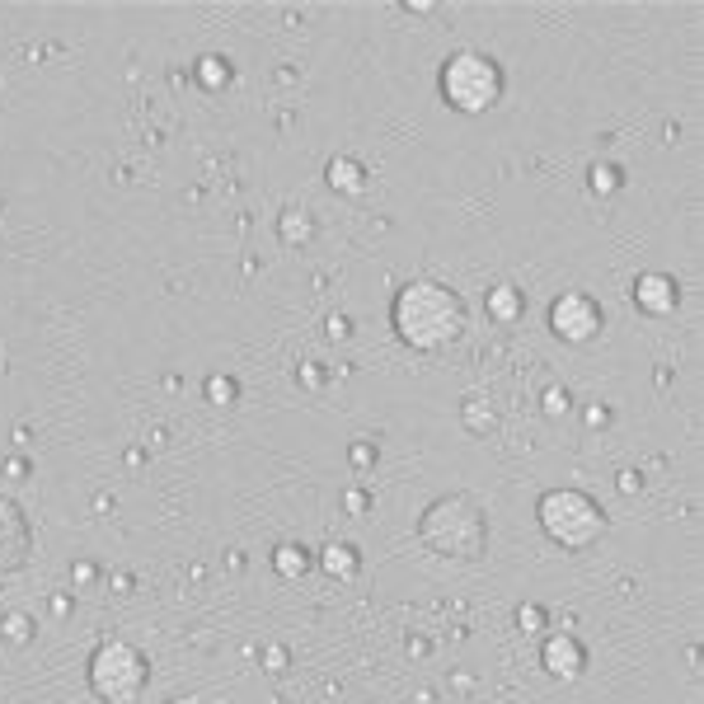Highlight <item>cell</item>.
<instances>
[{
  "label": "cell",
  "instance_id": "cell-7",
  "mask_svg": "<svg viewBox=\"0 0 704 704\" xmlns=\"http://www.w3.org/2000/svg\"><path fill=\"white\" fill-rule=\"evenodd\" d=\"M29 554H33L29 517H24V507L10 493H0V582L15 578L19 568L29 564Z\"/></svg>",
  "mask_w": 704,
  "mask_h": 704
},
{
  "label": "cell",
  "instance_id": "cell-3",
  "mask_svg": "<svg viewBox=\"0 0 704 704\" xmlns=\"http://www.w3.org/2000/svg\"><path fill=\"white\" fill-rule=\"evenodd\" d=\"M536 521L540 531L568 554L592 550L606 536V512H601L597 498H587L582 489H545L536 503Z\"/></svg>",
  "mask_w": 704,
  "mask_h": 704
},
{
  "label": "cell",
  "instance_id": "cell-4",
  "mask_svg": "<svg viewBox=\"0 0 704 704\" xmlns=\"http://www.w3.org/2000/svg\"><path fill=\"white\" fill-rule=\"evenodd\" d=\"M442 99L460 113H489L498 99H503L507 80H503V66L493 62L489 52H475V47H465V52H451L442 62Z\"/></svg>",
  "mask_w": 704,
  "mask_h": 704
},
{
  "label": "cell",
  "instance_id": "cell-15",
  "mask_svg": "<svg viewBox=\"0 0 704 704\" xmlns=\"http://www.w3.org/2000/svg\"><path fill=\"white\" fill-rule=\"evenodd\" d=\"M193 76H198L207 90H221V85H230V62L226 57H216V52H207V57H198Z\"/></svg>",
  "mask_w": 704,
  "mask_h": 704
},
{
  "label": "cell",
  "instance_id": "cell-19",
  "mask_svg": "<svg viewBox=\"0 0 704 704\" xmlns=\"http://www.w3.org/2000/svg\"><path fill=\"white\" fill-rule=\"evenodd\" d=\"M207 399L221 404V409H230V404L240 399V385L230 381V376H207Z\"/></svg>",
  "mask_w": 704,
  "mask_h": 704
},
{
  "label": "cell",
  "instance_id": "cell-20",
  "mask_svg": "<svg viewBox=\"0 0 704 704\" xmlns=\"http://www.w3.org/2000/svg\"><path fill=\"white\" fill-rule=\"evenodd\" d=\"M517 625L526 629V634H540V629L550 625V615H545L540 601H526V606H517Z\"/></svg>",
  "mask_w": 704,
  "mask_h": 704
},
{
  "label": "cell",
  "instance_id": "cell-28",
  "mask_svg": "<svg viewBox=\"0 0 704 704\" xmlns=\"http://www.w3.org/2000/svg\"><path fill=\"white\" fill-rule=\"evenodd\" d=\"M169 704H216V700H207V695H179V700H169Z\"/></svg>",
  "mask_w": 704,
  "mask_h": 704
},
{
  "label": "cell",
  "instance_id": "cell-10",
  "mask_svg": "<svg viewBox=\"0 0 704 704\" xmlns=\"http://www.w3.org/2000/svg\"><path fill=\"white\" fill-rule=\"evenodd\" d=\"M484 310H489L493 324H517L526 315V296L512 282H498V287L484 291Z\"/></svg>",
  "mask_w": 704,
  "mask_h": 704
},
{
  "label": "cell",
  "instance_id": "cell-9",
  "mask_svg": "<svg viewBox=\"0 0 704 704\" xmlns=\"http://www.w3.org/2000/svg\"><path fill=\"white\" fill-rule=\"evenodd\" d=\"M676 301H681L676 277H667V273H639L634 277V306H639L643 315L662 320V315H672L676 310Z\"/></svg>",
  "mask_w": 704,
  "mask_h": 704
},
{
  "label": "cell",
  "instance_id": "cell-8",
  "mask_svg": "<svg viewBox=\"0 0 704 704\" xmlns=\"http://www.w3.org/2000/svg\"><path fill=\"white\" fill-rule=\"evenodd\" d=\"M540 667L550 676H559V681H578L587 672V648H582V639L573 629H554L540 643Z\"/></svg>",
  "mask_w": 704,
  "mask_h": 704
},
{
  "label": "cell",
  "instance_id": "cell-14",
  "mask_svg": "<svg viewBox=\"0 0 704 704\" xmlns=\"http://www.w3.org/2000/svg\"><path fill=\"white\" fill-rule=\"evenodd\" d=\"M320 564H324V573H329V578H352L362 559H357V550H352V545H324Z\"/></svg>",
  "mask_w": 704,
  "mask_h": 704
},
{
  "label": "cell",
  "instance_id": "cell-24",
  "mask_svg": "<svg viewBox=\"0 0 704 704\" xmlns=\"http://www.w3.org/2000/svg\"><path fill=\"white\" fill-rule=\"evenodd\" d=\"M268 662H273L268 672H287V648H268Z\"/></svg>",
  "mask_w": 704,
  "mask_h": 704
},
{
  "label": "cell",
  "instance_id": "cell-16",
  "mask_svg": "<svg viewBox=\"0 0 704 704\" xmlns=\"http://www.w3.org/2000/svg\"><path fill=\"white\" fill-rule=\"evenodd\" d=\"M587 188H592L597 198H611V193L625 188V174H620L615 165H592V169H587Z\"/></svg>",
  "mask_w": 704,
  "mask_h": 704
},
{
  "label": "cell",
  "instance_id": "cell-25",
  "mask_svg": "<svg viewBox=\"0 0 704 704\" xmlns=\"http://www.w3.org/2000/svg\"><path fill=\"white\" fill-rule=\"evenodd\" d=\"M352 329H348V320H343V315H334V320H329V338H348Z\"/></svg>",
  "mask_w": 704,
  "mask_h": 704
},
{
  "label": "cell",
  "instance_id": "cell-22",
  "mask_svg": "<svg viewBox=\"0 0 704 704\" xmlns=\"http://www.w3.org/2000/svg\"><path fill=\"white\" fill-rule=\"evenodd\" d=\"M352 465H357V470H367V465H376V451H371L367 442H357V446H352Z\"/></svg>",
  "mask_w": 704,
  "mask_h": 704
},
{
  "label": "cell",
  "instance_id": "cell-6",
  "mask_svg": "<svg viewBox=\"0 0 704 704\" xmlns=\"http://www.w3.org/2000/svg\"><path fill=\"white\" fill-rule=\"evenodd\" d=\"M550 329L564 343H592L601 334V306L587 291H564L550 306Z\"/></svg>",
  "mask_w": 704,
  "mask_h": 704
},
{
  "label": "cell",
  "instance_id": "cell-12",
  "mask_svg": "<svg viewBox=\"0 0 704 704\" xmlns=\"http://www.w3.org/2000/svg\"><path fill=\"white\" fill-rule=\"evenodd\" d=\"M273 568L287 582H296L310 568V550H306V545H296V540H282V545L273 550Z\"/></svg>",
  "mask_w": 704,
  "mask_h": 704
},
{
  "label": "cell",
  "instance_id": "cell-1",
  "mask_svg": "<svg viewBox=\"0 0 704 704\" xmlns=\"http://www.w3.org/2000/svg\"><path fill=\"white\" fill-rule=\"evenodd\" d=\"M390 324L395 334L418 352H442L446 343H456L465 334V301H460L451 287L432 282V277H418V282H404L390 301Z\"/></svg>",
  "mask_w": 704,
  "mask_h": 704
},
{
  "label": "cell",
  "instance_id": "cell-17",
  "mask_svg": "<svg viewBox=\"0 0 704 704\" xmlns=\"http://www.w3.org/2000/svg\"><path fill=\"white\" fill-rule=\"evenodd\" d=\"M282 240H287V245H306L310 235H315V221H310V212H296V207H291V212H282Z\"/></svg>",
  "mask_w": 704,
  "mask_h": 704
},
{
  "label": "cell",
  "instance_id": "cell-13",
  "mask_svg": "<svg viewBox=\"0 0 704 704\" xmlns=\"http://www.w3.org/2000/svg\"><path fill=\"white\" fill-rule=\"evenodd\" d=\"M460 423L475 432V437H484V432H493L498 428V414L489 409V399H479V395H470L465 404H460Z\"/></svg>",
  "mask_w": 704,
  "mask_h": 704
},
{
  "label": "cell",
  "instance_id": "cell-26",
  "mask_svg": "<svg viewBox=\"0 0 704 704\" xmlns=\"http://www.w3.org/2000/svg\"><path fill=\"white\" fill-rule=\"evenodd\" d=\"M301 376H306V385H324V376H320V362H306V371H301Z\"/></svg>",
  "mask_w": 704,
  "mask_h": 704
},
{
  "label": "cell",
  "instance_id": "cell-2",
  "mask_svg": "<svg viewBox=\"0 0 704 704\" xmlns=\"http://www.w3.org/2000/svg\"><path fill=\"white\" fill-rule=\"evenodd\" d=\"M418 540L442 559H460V564H475L489 554V517L470 493H446L437 503L423 507L418 517Z\"/></svg>",
  "mask_w": 704,
  "mask_h": 704
},
{
  "label": "cell",
  "instance_id": "cell-23",
  "mask_svg": "<svg viewBox=\"0 0 704 704\" xmlns=\"http://www.w3.org/2000/svg\"><path fill=\"white\" fill-rule=\"evenodd\" d=\"M587 428H611V409L592 404V409H587Z\"/></svg>",
  "mask_w": 704,
  "mask_h": 704
},
{
  "label": "cell",
  "instance_id": "cell-21",
  "mask_svg": "<svg viewBox=\"0 0 704 704\" xmlns=\"http://www.w3.org/2000/svg\"><path fill=\"white\" fill-rule=\"evenodd\" d=\"M568 404H573V395H568L564 385H550V390H545V414H550V418L568 414Z\"/></svg>",
  "mask_w": 704,
  "mask_h": 704
},
{
  "label": "cell",
  "instance_id": "cell-11",
  "mask_svg": "<svg viewBox=\"0 0 704 704\" xmlns=\"http://www.w3.org/2000/svg\"><path fill=\"white\" fill-rule=\"evenodd\" d=\"M329 184L338 188V193H362L367 188V169L357 165V160H348V155H338V160H329Z\"/></svg>",
  "mask_w": 704,
  "mask_h": 704
},
{
  "label": "cell",
  "instance_id": "cell-5",
  "mask_svg": "<svg viewBox=\"0 0 704 704\" xmlns=\"http://www.w3.org/2000/svg\"><path fill=\"white\" fill-rule=\"evenodd\" d=\"M90 690L104 704H132L151 681V662L141 648H132L127 639H104L90 653Z\"/></svg>",
  "mask_w": 704,
  "mask_h": 704
},
{
  "label": "cell",
  "instance_id": "cell-27",
  "mask_svg": "<svg viewBox=\"0 0 704 704\" xmlns=\"http://www.w3.org/2000/svg\"><path fill=\"white\" fill-rule=\"evenodd\" d=\"M639 484H643V479L634 475V470H625V475H620V489H625V493H634V489H639Z\"/></svg>",
  "mask_w": 704,
  "mask_h": 704
},
{
  "label": "cell",
  "instance_id": "cell-18",
  "mask_svg": "<svg viewBox=\"0 0 704 704\" xmlns=\"http://www.w3.org/2000/svg\"><path fill=\"white\" fill-rule=\"evenodd\" d=\"M0 629H5V643H15V648H24V643L33 639V615H24V611H10L5 620H0Z\"/></svg>",
  "mask_w": 704,
  "mask_h": 704
}]
</instances>
